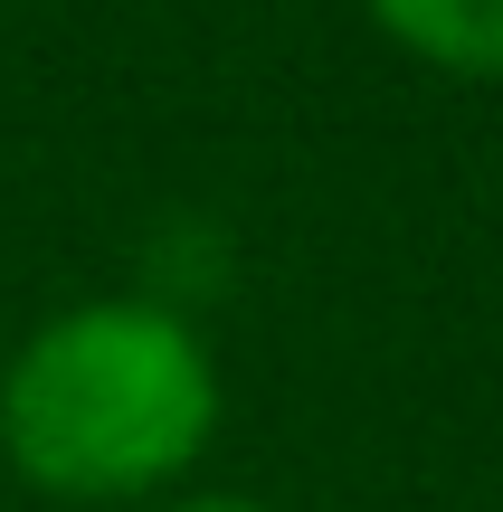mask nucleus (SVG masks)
I'll list each match as a JSON object with an SVG mask.
<instances>
[{
	"label": "nucleus",
	"mask_w": 503,
	"mask_h": 512,
	"mask_svg": "<svg viewBox=\"0 0 503 512\" xmlns=\"http://www.w3.org/2000/svg\"><path fill=\"white\" fill-rule=\"evenodd\" d=\"M390 48L447 76H503V0H361Z\"/></svg>",
	"instance_id": "f03ea898"
},
{
	"label": "nucleus",
	"mask_w": 503,
	"mask_h": 512,
	"mask_svg": "<svg viewBox=\"0 0 503 512\" xmlns=\"http://www.w3.org/2000/svg\"><path fill=\"white\" fill-rule=\"evenodd\" d=\"M143 512H285V503H257V494H162Z\"/></svg>",
	"instance_id": "7ed1b4c3"
},
{
	"label": "nucleus",
	"mask_w": 503,
	"mask_h": 512,
	"mask_svg": "<svg viewBox=\"0 0 503 512\" xmlns=\"http://www.w3.org/2000/svg\"><path fill=\"white\" fill-rule=\"evenodd\" d=\"M219 351L181 304L86 294L48 313L0 370V456L29 494L133 512L200 475L219 446Z\"/></svg>",
	"instance_id": "f257e3e1"
}]
</instances>
